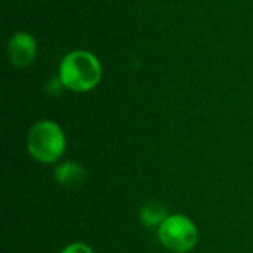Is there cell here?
<instances>
[{
    "label": "cell",
    "mask_w": 253,
    "mask_h": 253,
    "mask_svg": "<svg viewBox=\"0 0 253 253\" xmlns=\"http://www.w3.org/2000/svg\"><path fill=\"white\" fill-rule=\"evenodd\" d=\"M168 216L169 212L159 203H147L139 211V221L148 228L160 227Z\"/></svg>",
    "instance_id": "cell-6"
},
{
    "label": "cell",
    "mask_w": 253,
    "mask_h": 253,
    "mask_svg": "<svg viewBox=\"0 0 253 253\" xmlns=\"http://www.w3.org/2000/svg\"><path fill=\"white\" fill-rule=\"evenodd\" d=\"M160 243L170 252L185 253L194 249L199 240L196 224L182 213L169 215L159 227Z\"/></svg>",
    "instance_id": "cell-3"
},
{
    "label": "cell",
    "mask_w": 253,
    "mask_h": 253,
    "mask_svg": "<svg viewBox=\"0 0 253 253\" xmlns=\"http://www.w3.org/2000/svg\"><path fill=\"white\" fill-rule=\"evenodd\" d=\"M53 178L59 185H64L68 188H77L86 182L87 173L82 165L76 162H64L55 169Z\"/></svg>",
    "instance_id": "cell-5"
},
{
    "label": "cell",
    "mask_w": 253,
    "mask_h": 253,
    "mask_svg": "<svg viewBox=\"0 0 253 253\" xmlns=\"http://www.w3.org/2000/svg\"><path fill=\"white\" fill-rule=\"evenodd\" d=\"M102 67L99 59L87 50H73L67 53L61 64L58 79L65 89L73 92H89L101 80Z\"/></svg>",
    "instance_id": "cell-1"
},
{
    "label": "cell",
    "mask_w": 253,
    "mask_h": 253,
    "mask_svg": "<svg viewBox=\"0 0 253 253\" xmlns=\"http://www.w3.org/2000/svg\"><path fill=\"white\" fill-rule=\"evenodd\" d=\"M36 39L30 33L18 31L7 42V58L10 64L18 68L30 65L36 58Z\"/></svg>",
    "instance_id": "cell-4"
},
{
    "label": "cell",
    "mask_w": 253,
    "mask_h": 253,
    "mask_svg": "<svg viewBox=\"0 0 253 253\" xmlns=\"http://www.w3.org/2000/svg\"><path fill=\"white\" fill-rule=\"evenodd\" d=\"M65 133L53 120H40L31 126L27 135L30 156L40 163L50 165L58 162L65 151Z\"/></svg>",
    "instance_id": "cell-2"
},
{
    "label": "cell",
    "mask_w": 253,
    "mask_h": 253,
    "mask_svg": "<svg viewBox=\"0 0 253 253\" xmlns=\"http://www.w3.org/2000/svg\"><path fill=\"white\" fill-rule=\"evenodd\" d=\"M61 253H95L93 252V249L90 248V246H87V245H84V243H80V242H77V243H71V245H68L64 251Z\"/></svg>",
    "instance_id": "cell-7"
}]
</instances>
